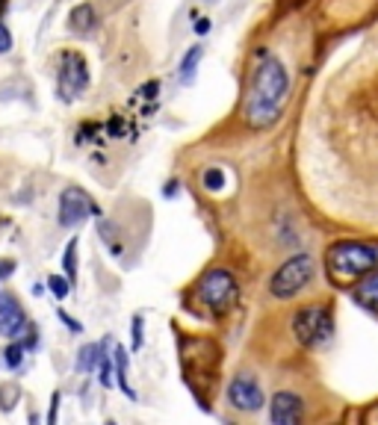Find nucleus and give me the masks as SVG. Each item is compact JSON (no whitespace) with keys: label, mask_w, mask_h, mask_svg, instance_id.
<instances>
[{"label":"nucleus","mask_w":378,"mask_h":425,"mask_svg":"<svg viewBox=\"0 0 378 425\" xmlns=\"http://www.w3.org/2000/svg\"><path fill=\"white\" fill-rule=\"evenodd\" d=\"M201 184H204L207 192H222L225 184H228V177H225L222 169H207V172L201 174Z\"/></svg>","instance_id":"16"},{"label":"nucleus","mask_w":378,"mask_h":425,"mask_svg":"<svg viewBox=\"0 0 378 425\" xmlns=\"http://www.w3.org/2000/svg\"><path fill=\"white\" fill-rule=\"evenodd\" d=\"M355 301L367 310H375L378 313V269H372L370 275H364L355 284Z\"/></svg>","instance_id":"11"},{"label":"nucleus","mask_w":378,"mask_h":425,"mask_svg":"<svg viewBox=\"0 0 378 425\" xmlns=\"http://www.w3.org/2000/svg\"><path fill=\"white\" fill-rule=\"evenodd\" d=\"M24 349H27L24 342H18V340H15L12 346L4 352V354H6L4 361H6V366H9V369H18V366H21V361H24Z\"/></svg>","instance_id":"19"},{"label":"nucleus","mask_w":378,"mask_h":425,"mask_svg":"<svg viewBox=\"0 0 378 425\" xmlns=\"http://www.w3.org/2000/svg\"><path fill=\"white\" fill-rule=\"evenodd\" d=\"M92 201H89V195L83 189H65L59 195V225L62 227H77L80 222H83L89 212H92Z\"/></svg>","instance_id":"8"},{"label":"nucleus","mask_w":378,"mask_h":425,"mask_svg":"<svg viewBox=\"0 0 378 425\" xmlns=\"http://www.w3.org/2000/svg\"><path fill=\"white\" fill-rule=\"evenodd\" d=\"M57 405H59V393H54V402H51V417H47V422L57 419Z\"/></svg>","instance_id":"26"},{"label":"nucleus","mask_w":378,"mask_h":425,"mask_svg":"<svg viewBox=\"0 0 378 425\" xmlns=\"http://www.w3.org/2000/svg\"><path fill=\"white\" fill-rule=\"evenodd\" d=\"M175 189H180V184H166V189H163V195H166V198H172V195H175Z\"/></svg>","instance_id":"27"},{"label":"nucleus","mask_w":378,"mask_h":425,"mask_svg":"<svg viewBox=\"0 0 378 425\" xmlns=\"http://www.w3.org/2000/svg\"><path fill=\"white\" fill-rule=\"evenodd\" d=\"M89 83V71H86V59L80 54H62L59 59V89L65 97H74L86 89Z\"/></svg>","instance_id":"7"},{"label":"nucleus","mask_w":378,"mask_h":425,"mask_svg":"<svg viewBox=\"0 0 378 425\" xmlns=\"http://www.w3.org/2000/svg\"><path fill=\"white\" fill-rule=\"evenodd\" d=\"M334 319L328 304H305L293 319V334L305 349H317L322 342L331 340Z\"/></svg>","instance_id":"3"},{"label":"nucleus","mask_w":378,"mask_h":425,"mask_svg":"<svg viewBox=\"0 0 378 425\" xmlns=\"http://www.w3.org/2000/svg\"><path fill=\"white\" fill-rule=\"evenodd\" d=\"M12 51V32L6 30V24H0V54Z\"/></svg>","instance_id":"21"},{"label":"nucleus","mask_w":378,"mask_h":425,"mask_svg":"<svg viewBox=\"0 0 378 425\" xmlns=\"http://www.w3.org/2000/svg\"><path fill=\"white\" fill-rule=\"evenodd\" d=\"M12 272H15V263H12V260H4V263H0V277H6Z\"/></svg>","instance_id":"24"},{"label":"nucleus","mask_w":378,"mask_h":425,"mask_svg":"<svg viewBox=\"0 0 378 425\" xmlns=\"http://www.w3.org/2000/svg\"><path fill=\"white\" fill-rule=\"evenodd\" d=\"M59 319H62V322H65V325H69V328H71V331H74V334H80V331H83V328H80V325H77V322H74V319H71V316H65V313H62V310H59Z\"/></svg>","instance_id":"23"},{"label":"nucleus","mask_w":378,"mask_h":425,"mask_svg":"<svg viewBox=\"0 0 378 425\" xmlns=\"http://www.w3.org/2000/svg\"><path fill=\"white\" fill-rule=\"evenodd\" d=\"M310 277H314V257H310V254H295V257L284 260V266L272 275L269 292L275 299H293L310 284Z\"/></svg>","instance_id":"4"},{"label":"nucleus","mask_w":378,"mask_h":425,"mask_svg":"<svg viewBox=\"0 0 378 425\" xmlns=\"http://www.w3.org/2000/svg\"><path fill=\"white\" fill-rule=\"evenodd\" d=\"M69 24H71V30H74V32H89V30L95 27V9H92L89 4L74 6V9H71Z\"/></svg>","instance_id":"13"},{"label":"nucleus","mask_w":378,"mask_h":425,"mask_svg":"<svg viewBox=\"0 0 378 425\" xmlns=\"http://www.w3.org/2000/svg\"><path fill=\"white\" fill-rule=\"evenodd\" d=\"M287 92H290V77L287 68L281 65V59L275 56H263L260 65L254 68L252 86L245 92L242 101V119L254 130H266L272 127L284 112L287 104Z\"/></svg>","instance_id":"1"},{"label":"nucleus","mask_w":378,"mask_h":425,"mask_svg":"<svg viewBox=\"0 0 378 425\" xmlns=\"http://www.w3.org/2000/svg\"><path fill=\"white\" fill-rule=\"evenodd\" d=\"M116 384L122 387V393L124 396H130V399H136V393L130 390V384H127V352L122 349V346H116Z\"/></svg>","instance_id":"14"},{"label":"nucleus","mask_w":378,"mask_h":425,"mask_svg":"<svg viewBox=\"0 0 378 425\" xmlns=\"http://www.w3.org/2000/svg\"><path fill=\"white\" fill-rule=\"evenodd\" d=\"M269 422L272 425H295L302 422V399L295 393H281L272 396V405H269Z\"/></svg>","instance_id":"10"},{"label":"nucleus","mask_w":378,"mask_h":425,"mask_svg":"<svg viewBox=\"0 0 378 425\" xmlns=\"http://www.w3.org/2000/svg\"><path fill=\"white\" fill-rule=\"evenodd\" d=\"M101 354H104V342H89L77 352V372H92L98 364H101Z\"/></svg>","instance_id":"12"},{"label":"nucleus","mask_w":378,"mask_h":425,"mask_svg":"<svg viewBox=\"0 0 378 425\" xmlns=\"http://www.w3.org/2000/svg\"><path fill=\"white\" fill-rule=\"evenodd\" d=\"M27 331V313L12 292H0V334L18 340Z\"/></svg>","instance_id":"9"},{"label":"nucleus","mask_w":378,"mask_h":425,"mask_svg":"<svg viewBox=\"0 0 378 425\" xmlns=\"http://www.w3.org/2000/svg\"><path fill=\"white\" fill-rule=\"evenodd\" d=\"M47 289H51L54 292V296L62 301L65 296H69V292H71V281H69V277H59V275H51V277H47Z\"/></svg>","instance_id":"18"},{"label":"nucleus","mask_w":378,"mask_h":425,"mask_svg":"<svg viewBox=\"0 0 378 425\" xmlns=\"http://www.w3.org/2000/svg\"><path fill=\"white\" fill-rule=\"evenodd\" d=\"M207 30H210V21H207V18H201V21H195V32H199V36H204Z\"/></svg>","instance_id":"25"},{"label":"nucleus","mask_w":378,"mask_h":425,"mask_svg":"<svg viewBox=\"0 0 378 425\" xmlns=\"http://www.w3.org/2000/svg\"><path fill=\"white\" fill-rule=\"evenodd\" d=\"M4 9H6V0H0V15H4Z\"/></svg>","instance_id":"28"},{"label":"nucleus","mask_w":378,"mask_h":425,"mask_svg":"<svg viewBox=\"0 0 378 425\" xmlns=\"http://www.w3.org/2000/svg\"><path fill=\"white\" fill-rule=\"evenodd\" d=\"M62 266H65V272H69V281L74 284V281H77V239H71L69 245H65Z\"/></svg>","instance_id":"17"},{"label":"nucleus","mask_w":378,"mask_h":425,"mask_svg":"<svg viewBox=\"0 0 378 425\" xmlns=\"http://www.w3.org/2000/svg\"><path fill=\"white\" fill-rule=\"evenodd\" d=\"M201 56H204V47L201 44H195V47H189V51H187V56L180 59V74H184V80H189L195 74V65L201 62Z\"/></svg>","instance_id":"15"},{"label":"nucleus","mask_w":378,"mask_h":425,"mask_svg":"<svg viewBox=\"0 0 378 425\" xmlns=\"http://www.w3.org/2000/svg\"><path fill=\"white\" fill-rule=\"evenodd\" d=\"M142 346V316H134V349Z\"/></svg>","instance_id":"22"},{"label":"nucleus","mask_w":378,"mask_h":425,"mask_svg":"<svg viewBox=\"0 0 378 425\" xmlns=\"http://www.w3.org/2000/svg\"><path fill=\"white\" fill-rule=\"evenodd\" d=\"M199 296L207 307L213 310H228L237 301V281L228 269H210L201 284H199Z\"/></svg>","instance_id":"5"},{"label":"nucleus","mask_w":378,"mask_h":425,"mask_svg":"<svg viewBox=\"0 0 378 425\" xmlns=\"http://www.w3.org/2000/svg\"><path fill=\"white\" fill-rule=\"evenodd\" d=\"M228 402L242 414H257L266 399H263V390L252 375H237V378L228 384Z\"/></svg>","instance_id":"6"},{"label":"nucleus","mask_w":378,"mask_h":425,"mask_svg":"<svg viewBox=\"0 0 378 425\" xmlns=\"http://www.w3.org/2000/svg\"><path fill=\"white\" fill-rule=\"evenodd\" d=\"M325 269L328 277L337 284L355 281V277H364L372 269H378V249L367 242H334L325 254Z\"/></svg>","instance_id":"2"},{"label":"nucleus","mask_w":378,"mask_h":425,"mask_svg":"<svg viewBox=\"0 0 378 425\" xmlns=\"http://www.w3.org/2000/svg\"><path fill=\"white\" fill-rule=\"evenodd\" d=\"M98 372H101V381L104 387H112L116 381H112V364H110V354H107V342H104V354H101V364H98Z\"/></svg>","instance_id":"20"}]
</instances>
